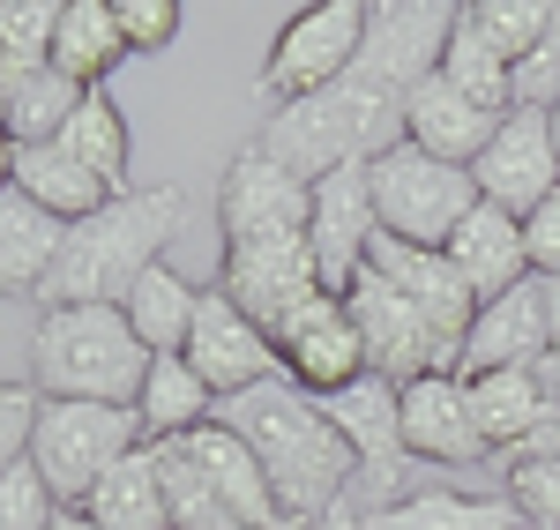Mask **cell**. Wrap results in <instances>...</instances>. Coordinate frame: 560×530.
Segmentation results:
<instances>
[{
	"instance_id": "1",
	"label": "cell",
	"mask_w": 560,
	"mask_h": 530,
	"mask_svg": "<svg viewBox=\"0 0 560 530\" xmlns=\"http://www.w3.org/2000/svg\"><path fill=\"white\" fill-rule=\"evenodd\" d=\"M217 419L255 448L261 479H269V493H277V508H284L292 530H314L322 516H337L345 493L359 486L351 441L329 426V411H322L314 397H300L284 374L261 381V389H247V397L217 403Z\"/></svg>"
},
{
	"instance_id": "2",
	"label": "cell",
	"mask_w": 560,
	"mask_h": 530,
	"mask_svg": "<svg viewBox=\"0 0 560 530\" xmlns=\"http://www.w3.org/2000/svg\"><path fill=\"white\" fill-rule=\"evenodd\" d=\"M179 232H187V195L179 187H128V195H113L97 217L68 224V239H60V255H52L31 307L38 314L45 307H120L135 284L165 262V247Z\"/></svg>"
},
{
	"instance_id": "3",
	"label": "cell",
	"mask_w": 560,
	"mask_h": 530,
	"mask_svg": "<svg viewBox=\"0 0 560 530\" xmlns=\"http://www.w3.org/2000/svg\"><path fill=\"white\" fill-rule=\"evenodd\" d=\"M404 105H411V90H396L388 75H374L366 60H351V75L329 83L322 97L277 105L255 142L277 157V165H292V173L314 187L322 173L374 165L382 150H396V142H404Z\"/></svg>"
},
{
	"instance_id": "4",
	"label": "cell",
	"mask_w": 560,
	"mask_h": 530,
	"mask_svg": "<svg viewBox=\"0 0 560 530\" xmlns=\"http://www.w3.org/2000/svg\"><path fill=\"white\" fill-rule=\"evenodd\" d=\"M150 352L120 307H45L31 337V389L75 403H135Z\"/></svg>"
},
{
	"instance_id": "5",
	"label": "cell",
	"mask_w": 560,
	"mask_h": 530,
	"mask_svg": "<svg viewBox=\"0 0 560 530\" xmlns=\"http://www.w3.org/2000/svg\"><path fill=\"white\" fill-rule=\"evenodd\" d=\"M142 448V419L135 403H75V397H38V434H31V463L52 486L60 508H83L97 479Z\"/></svg>"
},
{
	"instance_id": "6",
	"label": "cell",
	"mask_w": 560,
	"mask_h": 530,
	"mask_svg": "<svg viewBox=\"0 0 560 530\" xmlns=\"http://www.w3.org/2000/svg\"><path fill=\"white\" fill-rule=\"evenodd\" d=\"M366 187H374V217H382V239H404V247H448V232L478 210V179L464 165H441L427 150L396 142L366 165Z\"/></svg>"
},
{
	"instance_id": "7",
	"label": "cell",
	"mask_w": 560,
	"mask_h": 530,
	"mask_svg": "<svg viewBox=\"0 0 560 530\" xmlns=\"http://www.w3.org/2000/svg\"><path fill=\"white\" fill-rule=\"evenodd\" d=\"M366 15H374L366 0H314L300 15H284V31L269 38V60H261V97L300 105V97L345 83L366 45Z\"/></svg>"
},
{
	"instance_id": "8",
	"label": "cell",
	"mask_w": 560,
	"mask_h": 530,
	"mask_svg": "<svg viewBox=\"0 0 560 530\" xmlns=\"http://www.w3.org/2000/svg\"><path fill=\"white\" fill-rule=\"evenodd\" d=\"M269 344H277L284 381H292L300 397H314V403L345 397L351 381H366V374H374V366H366V337H359V321H351V307L337 299V292L300 299V307L269 329Z\"/></svg>"
},
{
	"instance_id": "9",
	"label": "cell",
	"mask_w": 560,
	"mask_h": 530,
	"mask_svg": "<svg viewBox=\"0 0 560 530\" xmlns=\"http://www.w3.org/2000/svg\"><path fill=\"white\" fill-rule=\"evenodd\" d=\"M306 202H314V187L292 165H277L261 142H247L224 157V179H217V232H224V247L284 239V232H306Z\"/></svg>"
},
{
	"instance_id": "10",
	"label": "cell",
	"mask_w": 560,
	"mask_h": 530,
	"mask_svg": "<svg viewBox=\"0 0 560 530\" xmlns=\"http://www.w3.org/2000/svg\"><path fill=\"white\" fill-rule=\"evenodd\" d=\"M351 321H359V337H366V366L382 374V381H419V374H456V352L433 337V321L396 284H388L382 269H366L359 284H351Z\"/></svg>"
},
{
	"instance_id": "11",
	"label": "cell",
	"mask_w": 560,
	"mask_h": 530,
	"mask_svg": "<svg viewBox=\"0 0 560 530\" xmlns=\"http://www.w3.org/2000/svg\"><path fill=\"white\" fill-rule=\"evenodd\" d=\"M374 239H382V217H374L366 165H345V173L314 179V202H306V247H314V269H322V292L351 299V284L366 276Z\"/></svg>"
},
{
	"instance_id": "12",
	"label": "cell",
	"mask_w": 560,
	"mask_h": 530,
	"mask_svg": "<svg viewBox=\"0 0 560 530\" xmlns=\"http://www.w3.org/2000/svg\"><path fill=\"white\" fill-rule=\"evenodd\" d=\"M217 292L247 314L255 329H277L284 314L322 292V269H314V247L306 232H284V239H247V247H217Z\"/></svg>"
},
{
	"instance_id": "13",
	"label": "cell",
	"mask_w": 560,
	"mask_h": 530,
	"mask_svg": "<svg viewBox=\"0 0 560 530\" xmlns=\"http://www.w3.org/2000/svg\"><path fill=\"white\" fill-rule=\"evenodd\" d=\"M478 202L509 210V217H530L546 195H560V142H553V113H501V128L486 142V157L471 165Z\"/></svg>"
},
{
	"instance_id": "14",
	"label": "cell",
	"mask_w": 560,
	"mask_h": 530,
	"mask_svg": "<svg viewBox=\"0 0 560 530\" xmlns=\"http://www.w3.org/2000/svg\"><path fill=\"white\" fill-rule=\"evenodd\" d=\"M187 366L210 381L217 403L247 397V389H261V381H277L284 366H277V344H269V329H255L247 314L232 307L217 284H202V307H195V329H187Z\"/></svg>"
},
{
	"instance_id": "15",
	"label": "cell",
	"mask_w": 560,
	"mask_h": 530,
	"mask_svg": "<svg viewBox=\"0 0 560 530\" xmlns=\"http://www.w3.org/2000/svg\"><path fill=\"white\" fill-rule=\"evenodd\" d=\"M329 411V426L351 441V456H359V486L374 493V508L366 516H382V508H396L404 500V426H396V381H382V374H366V381H351L345 397L322 403Z\"/></svg>"
},
{
	"instance_id": "16",
	"label": "cell",
	"mask_w": 560,
	"mask_h": 530,
	"mask_svg": "<svg viewBox=\"0 0 560 530\" xmlns=\"http://www.w3.org/2000/svg\"><path fill=\"white\" fill-rule=\"evenodd\" d=\"M396 426H404V456L411 463H441V471H464V463H493L486 441L471 426V403L456 374H419L396 389Z\"/></svg>"
},
{
	"instance_id": "17",
	"label": "cell",
	"mask_w": 560,
	"mask_h": 530,
	"mask_svg": "<svg viewBox=\"0 0 560 530\" xmlns=\"http://www.w3.org/2000/svg\"><path fill=\"white\" fill-rule=\"evenodd\" d=\"M187 463H195V479L210 486V500L232 516V530H292L284 523V508H277V493H269V479H261L255 448L240 441L224 419H210V426H195L187 434Z\"/></svg>"
},
{
	"instance_id": "18",
	"label": "cell",
	"mask_w": 560,
	"mask_h": 530,
	"mask_svg": "<svg viewBox=\"0 0 560 530\" xmlns=\"http://www.w3.org/2000/svg\"><path fill=\"white\" fill-rule=\"evenodd\" d=\"M546 352H553L546 292H538V276H523L516 292H501V299H486V307L471 314L464 352H456V374L471 381V374H501V366H538Z\"/></svg>"
},
{
	"instance_id": "19",
	"label": "cell",
	"mask_w": 560,
	"mask_h": 530,
	"mask_svg": "<svg viewBox=\"0 0 560 530\" xmlns=\"http://www.w3.org/2000/svg\"><path fill=\"white\" fill-rule=\"evenodd\" d=\"M366 269H382L388 284L411 299V307L433 321V337L448 344V352H464V329H471L478 314V292L456 276V262L441 255V247H404V239H374V255Z\"/></svg>"
},
{
	"instance_id": "20",
	"label": "cell",
	"mask_w": 560,
	"mask_h": 530,
	"mask_svg": "<svg viewBox=\"0 0 560 530\" xmlns=\"http://www.w3.org/2000/svg\"><path fill=\"white\" fill-rule=\"evenodd\" d=\"M448 262H456V276L478 292V307L486 299H501V292H516L523 276H530V255H523V217H509V210H493V202H478L471 217L448 232V247H441Z\"/></svg>"
},
{
	"instance_id": "21",
	"label": "cell",
	"mask_w": 560,
	"mask_h": 530,
	"mask_svg": "<svg viewBox=\"0 0 560 530\" xmlns=\"http://www.w3.org/2000/svg\"><path fill=\"white\" fill-rule=\"evenodd\" d=\"M493 128H501V120H493V113H478L471 97H456L441 75H427V83L411 90V105H404V142H411V150H427V157H441V165H464V173L486 157Z\"/></svg>"
},
{
	"instance_id": "22",
	"label": "cell",
	"mask_w": 560,
	"mask_h": 530,
	"mask_svg": "<svg viewBox=\"0 0 560 530\" xmlns=\"http://www.w3.org/2000/svg\"><path fill=\"white\" fill-rule=\"evenodd\" d=\"M456 381H464V374H456ZM464 403H471V426H478V441H486V456H493V463H501V456H516V448L538 434V419L553 411L530 366L471 374V381H464Z\"/></svg>"
},
{
	"instance_id": "23",
	"label": "cell",
	"mask_w": 560,
	"mask_h": 530,
	"mask_svg": "<svg viewBox=\"0 0 560 530\" xmlns=\"http://www.w3.org/2000/svg\"><path fill=\"white\" fill-rule=\"evenodd\" d=\"M128 60V38L113 23V0H60V23H52V75H68L75 90H105L113 68Z\"/></svg>"
},
{
	"instance_id": "24",
	"label": "cell",
	"mask_w": 560,
	"mask_h": 530,
	"mask_svg": "<svg viewBox=\"0 0 560 530\" xmlns=\"http://www.w3.org/2000/svg\"><path fill=\"white\" fill-rule=\"evenodd\" d=\"M135 419H142V441H187L195 426L217 419V397H210V381H202L187 358L165 352V358H150V374H142Z\"/></svg>"
},
{
	"instance_id": "25",
	"label": "cell",
	"mask_w": 560,
	"mask_h": 530,
	"mask_svg": "<svg viewBox=\"0 0 560 530\" xmlns=\"http://www.w3.org/2000/svg\"><path fill=\"white\" fill-rule=\"evenodd\" d=\"M15 195H31L45 217H60V224H83L97 217L105 202H113V187L90 173V165H75L60 142H45V150H15V179H8Z\"/></svg>"
},
{
	"instance_id": "26",
	"label": "cell",
	"mask_w": 560,
	"mask_h": 530,
	"mask_svg": "<svg viewBox=\"0 0 560 530\" xmlns=\"http://www.w3.org/2000/svg\"><path fill=\"white\" fill-rule=\"evenodd\" d=\"M366 530H523V516L509 493L433 486V493H404L382 516H366Z\"/></svg>"
},
{
	"instance_id": "27",
	"label": "cell",
	"mask_w": 560,
	"mask_h": 530,
	"mask_svg": "<svg viewBox=\"0 0 560 530\" xmlns=\"http://www.w3.org/2000/svg\"><path fill=\"white\" fill-rule=\"evenodd\" d=\"M60 239H68V224L45 217L31 195H0V292H23V299H38L45 269L60 255Z\"/></svg>"
},
{
	"instance_id": "28",
	"label": "cell",
	"mask_w": 560,
	"mask_h": 530,
	"mask_svg": "<svg viewBox=\"0 0 560 530\" xmlns=\"http://www.w3.org/2000/svg\"><path fill=\"white\" fill-rule=\"evenodd\" d=\"M195 307H202V284H187L173 262H158L142 284H135L120 314H128V329L142 337V352L165 358V352H187V329H195Z\"/></svg>"
},
{
	"instance_id": "29",
	"label": "cell",
	"mask_w": 560,
	"mask_h": 530,
	"mask_svg": "<svg viewBox=\"0 0 560 530\" xmlns=\"http://www.w3.org/2000/svg\"><path fill=\"white\" fill-rule=\"evenodd\" d=\"M83 516L97 530H173V516H165V486H158V456H150V441L135 448V456H120L105 479H97V493L83 500Z\"/></svg>"
},
{
	"instance_id": "30",
	"label": "cell",
	"mask_w": 560,
	"mask_h": 530,
	"mask_svg": "<svg viewBox=\"0 0 560 530\" xmlns=\"http://www.w3.org/2000/svg\"><path fill=\"white\" fill-rule=\"evenodd\" d=\"M441 83L456 90V97H471L478 113H493V120L516 113V68L464 23V8H456V31H448V45H441Z\"/></svg>"
},
{
	"instance_id": "31",
	"label": "cell",
	"mask_w": 560,
	"mask_h": 530,
	"mask_svg": "<svg viewBox=\"0 0 560 530\" xmlns=\"http://www.w3.org/2000/svg\"><path fill=\"white\" fill-rule=\"evenodd\" d=\"M60 150L75 165H90L113 195H128V120H120V105L105 90H90L83 105H75V120L60 128Z\"/></svg>"
},
{
	"instance_id": "32",
	"label": "cell",
	"mask_w": 560,
	"mask_h": 530,
	"mask_svg": "<svg viewBox=\"0 0 560 530\" xmlns=\"http://www.w3.org/2000/svg\"><path fill=\"white\" fill-rule=\"evenodd\" d=\"M52 23L60 0H0V105L52 60Z\"/></svg>"
},
{
	"instance_id": "33",
	"label": "cell",
	"mask_w": 560,
	"mask_h": 530,
	"mask_svg": "<svg viewBox=\"0 0 560 530\" xmlns=\"http://www.w3.org/2000/svg\"><path fill=\"white\" fill-rule=\"evenodd\" d=\"M90 90H75L68 75H52V68H38L31 83L15 90L8 105H0V128L15 134V150H45V142H60V128L75 120V105H83Z\"/></svg>"
},
{
	"instance_id": "34",
	"label": "cell",
	"mask_w": 560,
	"mask_h": 530,
	"mask_svg": "<svg viewBox=\"0 0 560 530\" xmlns=\"http://www.w3.org/2000/svg\"><path fill=\"white\" fill-rule=\"evenodd\" d=\"M464 23H471V31L493 45L509 68H523V60H530V45L546 38V23H553V0H471V8H464Z\"/></svg>"
},
{
	"instance_id": "35",
	"label": "cell",
	"mask_w": 560,
	"mask_h": 530,
	"mask_svg": "<svg viewBox=\"0 0 560 530\" xmlns=\"http://www.w3.org/2000/svg\"><path fill=\"white\" fill-rule=\"evenodd\" d=\"M501 493L516 500V516L530 530H560V448L501 456Z\"/></svg>"
},
{
	"instance_id": "36",
	"label": "cell",
	"mask_w": 560,
	"mask_h": 530,
	"mask_svg": "<svg viewBox=\"0 0 560 530\" xmlns=\"http://www.w3.org/2000/svg\"><path fill=\"white\" fill-rule=\"evenodd\" d=\"M60 516V500H52V486L38 479V463L23 456L8 479H0V530H45Z\"/></svg>"
},
{
	"instance_id": "37",
	"label": "cell",
	"mask_w": 560,
	"mask_h": 530,
	"mask_svg": "<svg viewBox=\"0 0 560 530\" xmlns=\"http://www.w3.org/2000/svg\"><path fill=\"white\" fill-rule=\"evenodd\" d=\"M516 105H530V113H553L560 105V0H553L546 38L530 45V60L516 68Z\"/></svg>"
},
{
	"instance_id": "38",
	"label": "cell",
	"mask_w": 560,
	"mask_h": 530,
	"mask_svg": "<svg viewBox=\"0 0 560 530\" xmlns=\"http://www.w3.org/2000/svg\"><path fill=\"white\" fill-rule=\"evenodd\" d=\"M113 23L128 52H165L179 38V0H113Z\"/></svg>"
},
{
	"instance_id": "39",
	"label": "cell",
	"mask_w": 560,
	"mask_h": 530,
	"mask_svg": "<svg viewBox=\"0 0 560 530\" xmlns=\"http://www.w3.org/2000/svg\"><path fill=\"white\" fill-rule=\"evenodd\" d=\"M31 434H38V389L31 381H0V479L31 456Z\"/></svg>"
},
{
	"instance_id": "40",
	"label": "cell",
	"mask_w": 560,
	"mask_h": 530,
	"mask_svg": "<svg viewBox=\"0 0 560 530\" xmlns=\"http://www.w3.org/2000/svg\"><path fill=\"white\" fill-rule=\"evenodd\" d=\"M523 255H530V276H560V195H546L523 217Z\"/></svg>"
},
{
	"instance_id": "41",
	"label": "cell",
	"mask_w": 560,
	"mask_h": 530,
	"mask_svg": "<svg viewBox=\"0 0 560 530\" xmlns=\"http://www.w3.org/2000/svg\"><path fill=\"white\" fill-rule=\"evenodd\" d=\"M530 374H538V389H546V403H553V411H560V344H553V352H546V358H538Z\"/></svg>"
},
{
	"instance_id": "42",
	"label": "cell",
	"mask_w": 560,
	"mask_h": 530,
	"mask_svg": "<svg viewBox=\"0 0 560 530\" xmlns=\"http://www.w3.org/2000/svg\"><path fill=\"white\" fill-rule=\"evenodd\" d=\"M538 292H546V321H553V344H560V276H538Z\"/></svg>"
},
{
	"instance_id": "43",
	"label": "cell",
	"mask_w": 560,
	"mask_h": 530,
	"mask_svg": "<svg viewBox=\"0 0 560 530\" xmlns=\"http://www.w3.org/2000/svg\"><path fill=\"white\" fill-rule=\"evenodd\" d=\"M8 179H15V134L0 128V195H8Z\"/></svg>"
},
{
	"instance_id": "44",
	"label": "cell",
	"mask_w": 560,
	"mask_h": 530,
	"mask_svg": "<svg viewBox=\"0 0 560 530\" xmlns=\"http://www.w3.org/2000/svg\"><path fill=\"white\" fill-rule=\"evenodd\" d=\"M45 530H97V523H90L83 508H60V516H52V523H45Z\"/></svg>"
},
{
	"instance_id": "45",
	"label": "cell",
	"mask_w": 560,
	"mask_h": 530,
	"mask_svg": "<svg viewBox=\"0 0 560 530\" xmlns=\"http://www.w3.org/2000/svg\"><path fill=\"white\" fill-rule=\"evenodd\" d=\"M314 530H366V516H351V508H337V516H322Z\"/></svg>"
},
{
	"instance_id": "46",
	"label": "cell",
	"mask_w": 560,
	"mask_h": 530,
	"mask_svg": "<svg viewBox=\"0 0 560 530\" xmlns=\"http://www.w3.org/2000/svg\"><path fill=\"white\" fill-rule=\"evenodd\" d=\"M553 142H560V105H553Z\"/></svg>"
},
{
	"instance_id": "47",
	"label": "cell",
	"mask_w": 560,
	"mask_h": 530,
	"mask_svg": "<svg viewBox=\"0 0 560 530\" xmlns=\"http://www.w3.org/2000/svg\"><path fill=\"white\" fill-rule=\"evenodd\" d=\"M523 530H530V523H523Z\"/></svg>"
}]
</instances>
